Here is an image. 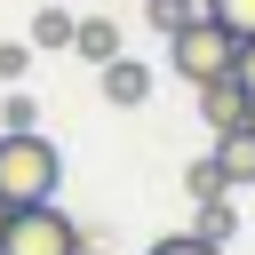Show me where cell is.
Wrapping results in <instances>:
<instances>
[{
    "mask_svg": "<svg viewBox=\"0 0 255 255\" xmlns=\"http://www.w3.org/2000/svg\"><path fill=\"white\" fill-rule=\"evenodd\" d=\"M199 239H215V247H231V231H239V207L231 199H199V223H191Z\"/></svg>",
    "mask_w": 255,
    "mask_h": 255,
    "instance_id": "8",
    "label": "cell"
},
{
    "mask_svg": "<svg viewBox=\"0 0 255 255\" xmlns=\"http://www.w3.org/2000/svg\"><path fill=\"white\" fill-rule=\"evenodd\" d=\"M207 16H215V24H231L239 40H255V0H207Z\"/></svg>",
    "mask_w": 255,
    "mask_h": 255,
    "instance_id": "11",
    "label": "cell"
},
{
    "mask_svg": "<svg viewBox=\"0 0 255 255\" xmlns=\"http://www.w3.org/2000/svg\"><path fill=\"white\" fill-rule=\"evenodd\" d=\"M72 32H80V24H72L64 8H32V48H72Z\"/></svg>",
    "mask_w": 255,
    "mask_h": 255,
    "instance_id": "9",
    "label": "cell"
},
{
    "mask_svg": "<svg viewBox=\"0 0 255 255\" xmlns=\"http://www.w3.org/2000/svg\"><path fill=\"white\" fill-rule=\"evenodd\" d=\"M8 215H16V207H8V199H0V231H8Z\"/></svg>",
    "mask_w": 255,
    "mask_h": 255,
    "instance_id": "17",
    "label": "cell"
},
{
    "mask_svg": "<svg viewBox=\"0 0 255 255\" xmlns=\"http://www.w3.org/2000/svg\"><path fill=\"white\" fill-rule=\"evenodd\" d=\"M24 72H32V48H24V40H0V80H8V88H16V80H24Z\"/></svg>",
    "mask_w": 255,
    "mask_h": 255,
    "instance_id": "15",
    "label": "cell"
},
{
    "mask_svg": "<svg viewBox=\"0 0 255 255\" xmlns=\"http://www.w3.org/2000/svg\"><path fill=\"white\" fill-rule=\"evenodd\" d=\"M143 96H151V64H135V56H112V64H104V104L135 112Z\"/></svg>",
    "mask_w": 255,
    "mask_h": 255,
    "instance_id": "5",
    "label": "cell"
},
{
    "mask_svg": "<svg viewBox=\"0 0 255 255\" xmlns=\"http://www.w3.org/2000/svg\"><path fill=\"white\" fill-rule=\"evenodd\" d=\"M0 128H8V135H24V128H40V104H32L24 88H16V96H8V112H0Z\"/></svg>",
    "mask_w": 255,
    "mask_h": 255,
    "instance_id": "13",
    "label": "cell"
},
{
    "mask_svg": "<svg viewBox=\"0 0 255 255\" xmlns=\"http://www.w3.org/2000/svg\"><path fill=\"white\" fill-rule=\"evenodd\" d=\"M215 167H223V183L239 191V183H255V120L247 128H231V135H215Z\"/></svg>",
    "mask_w": 255,
    "mask_h": 255,
    "instance_id": "6",
    "label": "cell"
},
{
    "mask_svg": "<svg viewBox=\"0 0 255 255\" xmlns=\"http://www.w3.org/2000/svg\"><path fill=\"white\" fill-rule=\"evenodd\" d=\"M0 255H88V231H80L56 199H32V207H16V215H8Z\"/></svg>",
    "mask_w": 255,
    "mask_h": 255,
    "instance_id": "3",
    "label": "cell"
},
{
    "mask_svg": "<svg viewBox=\"0 0 255 255\" xmlns=\"http://www.w3.org/2000/svg\"><path fill=\"white\" fill-rule=\"evenodd\" d=\"M183 191H191V199H223V191H231V183H223V167H215V151L183 167Z\"/></svg>",
    "mask_w": 255,
    "mask_h": 255,
    "instance_id": "10",
    "label": "cell"
},
{
    "mask_svg": "<svg viewBox=\"0 0 255 255\" xmlns=\"http://www.w3.org/2000/svg\"><path fill=\"white\" fill-rule=\"evenodd\" d=\"M151 255H223V247L199 239V231H167V239H151Z\"/></svg>",
    "mask_w": 255,
    "mask_h": 255,
    "instance_id": "12",
    "label": "cell"
},
{
    "mask_svg": "<svg viewBox=\"0 0 255 255\" xmlns=\"http://www.w3.org/2000/svg\"><path fill=\"white\" fill-rule=\"evenodd\" d=\"M199 120H207L215 135H231V128H247V120H255V96H247L231 72H223V80H199Z\"/></svg>",
    "mask_w": 255,
    "mask_h": 255,
    "instance_id": "4",
    "label": "cell"
},
{
    "mask_svg": "<svg viewBox=\"0 0 255 255\" xmlns=\"http://www.w3.org/2000/svg\"><path fill=\"white\" fill-rule=\"evenodd\" d=\"M199 8H207V0H199Z\"/></svg>",
    "mask_w": 255,
    "mask_h": 255,
    "instance_id": "18",
    "label": "cell"
},
{
    "mask_svg": "<svg viewBox=\"0 0 255 255\" xmlns=\"http://www.w3.org/2000/svg\"><path fill=\"white\" fill-rule=\"evenodd\" d=\"M72 56H88V64L104 72L112 56H128V48H120V24H112V16H80V32H72Z\"/></svg>",
    "mask_w": 255,
    "mask_h": 255,
    "instance_id": "7",
    "label": "cell"
},
{
    "mask_svg": "<svg viewBox=\"0 0 255 255\" xmlns=\"http://www.w3.org/2000/svg\"><path fill=\"white\" fill-rule=\"evenodd\" d=\"M231 56H239V32H231V24H215L207 8H199V16H183V24L167 32V64H175L191 88H199V80H223V72H231Z\"/></svg>",
    "mask_w": 255,
    "mask_h": 255,
    "instance_id": "2",
    "label": "cell"
},
{
    "mask_svg": "<svg viewBox=\"0 0 255 255\" xmlns=\"http://www.w3.org/2000/svg\"><path fill=\"white\" fill-rule=\"evenodd\" d=\"M231 80H239V88L255 96V40H239V56H231Z\"/></svg>",
    "mask_w": 255,
    "mask_h": 255,
    "instance_id": "16",
    "label": "cell"
},
{
    "mask_svg": "<svg viewBox=\"0 0 255 255\" xmlns=\"http://www.w3.org/2000/svg\"><path fill=\"white\" fill-rule=\"evenodd\" d=\"M56 183H64V151H56L40 128H24V135H0V199H8V207L56 199Z\"/></svg>",
    "mask_w": 255,
    "mask_h": 255,
    "instance_id": "1",
    "label": "cell"
},
{
    "mask_svg": "<svg viewBox=\"0 0 255 255\" xmlns=\"http://www.w3.org/2000/svg\"><path fill=\"white\" fill-rule=\"evenodd\" d=\"M143 16H151V24H159V32H175V24H183V16H199V0H151V8H143Z\"/></svg>",
    "mask_w": 255,
    "mask_h": 255,
    "instance_id": "14",
    "label": "cell"
}]
</instances>
